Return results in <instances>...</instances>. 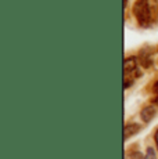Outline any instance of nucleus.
Returning a JSON list of instances; mask_svg holds the SVG:
<instances>
[{
    "instance_id": "5",
    "label": "nucleus",
    "mask_w": 158,
    "mask_h": 159,
    "mask_svg": "<svg viewBox=\"0 0 158 159\" xmlns=\"http://www.w3.org/2000/svg\"><path fill=\"white\" fill-rule=\"evenodd\" d=\"M144 159H156V151H154L153 148H147Z\"/></svg>"
},
{
    "instance_id": "7",
    "label": "nucleus",
    "mask_w": 158,
    "mask_h": 159,
    "mask_svg": "<svg viewBox=\"0 0 158 159\" xmlns=\"http://www.w3.org/2000/svg\"><path fill=\"white\" fill-rule=\"evenodd\" d=\"M154 140H156V147H157V149H158V130L156 131V134H154Z\"/></svg>"
},
{
    "instance_id": "2",
    "label": "nucleus",
    "mask_w": 158,
    "mask_h": 159,
    "mask_svg": "<svg viewBox=\"0 0 158 159\" xmlns=\"http://www.w3.org/2000/svg\"><path fill=\"white\" fill-rule=\"evenodd\" d=\"M140 76L139 71V62L136 57H126L123 61V80H125V89H129L130 84L135 82L136 78Z\"/></svg>"
},
{
    "instance_id": "4",
    "label": "nucleus",
    "mask_w": 158,
    "mask_h": 159,
    "mask_svg": "<svg viewBox=\"0 0 158 159\" xmlns=\"http://www.w3.org/2000/svg\"><path fill=\"white\" fill-rule=\"evenodd\" d=\"M139 130H140V126L137 123H128L125 126V130H123V137L129 139L132 134H136Z\"/></svg>"
},
{
    "instance_id": "1",
    "label": "nucleus",
    "mask_w": 158,
    "mask_h": 159,
    "mask_svg": "<svg viewBox=\"0 0 158 159\" xmlns=\"http://www.w3.org/2000/svg\"><path fill=\"white\" fill-rule=\"evenodd\" d=\"M133 15L142 28H148L151 24V10L148 0H136L133 4Z\"/></svg>"
},
{
    "instance_id": "3",
    "label": "nucleus",
    "mask_w": 158,
    "mask_h": 159,
    "mask_svg": "<svg viewBox=\"0 0 158 159\" xmlns=\"http://www.w3.org/2000/svg\"><path fill=\"white\" fill-rule=\"evenodd\" d=\"M157 114V108L154 105H147L144 107V108L140 111V118L143 119V122H146V123H148V122L151 120V119L156 116Z\"/></svg>"
},
{
    "instance_id": "6",
    "label": "nucleus",
    "mask_w": 158,
    "mask_h": 159,
    "mask_svg": "<svg viewBox=\"0 0 158 159\" xmlns=\"http://www.w3.org/2000/svg\"><path fill=\"white\" fill-rule=\"evenodd\" d=\"M153 91H154V98H153V101L156 102V104H158V82H156V84H154Z\"/></svg>"
}]
</instances>
